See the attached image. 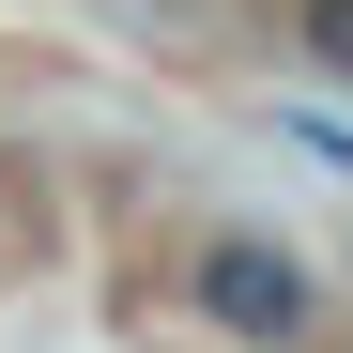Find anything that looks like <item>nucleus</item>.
I'll return each mask as SVG.
<instances>
[{"mask_svg": "<svg viewBox=\"0 0 353 353\" xmlns=\"http://www.w3.org/2000/svg\"><path fill=\"white\" fill-rule=\"evenodd\" d=\"M200 307H215L230 338H307V323H323V292H307V261H292V246L215 230V246H200Z\"/></svg>", "mask_w": 353, "mask_h": 353, "instance_id": "f257e3e1", "label": "nucleus"}, {"mask_svg": "<svg viewBox=\"0 0 353 353\" xmlns=\"http://www.w3.org/2000/svg\"><path fill=\"white\" fill-rule=\"evenodd\" d=\"M292 31H307V62H338V77H353V0H292Z\"/></svg>", "mask_w": 353, "mask_h": 353, "instance_id": "f03ea898", "label": "nucleus"}]
</instances>
